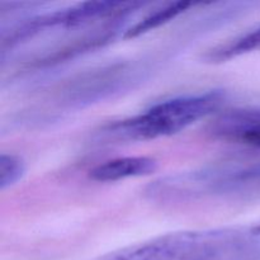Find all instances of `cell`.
<instances>
[{
	"mask_svg": "<svg viewBox=\"0 0 260 260\" xmlns=\"http://www.w3.org/2000/svg\"><path fill=\"white\" fill-rule=\"evenodd\" d=\"M157 169V161L149 156H123L107 160L89 170L94 182L108 183L129 178L146 177Z\"/></svg>",
	"mask_w": 260,
	"mask_h": 260,
	"instance_id": "cell-5",
	"label": "cell"
},
{
	"mask_svg": "<svg viewBox=\"0 0 260 260\" xmlns=\"http://www.w3.org/2000/svg\"><path fill=\"white\" fill-rule=\"evenodd\" d=\"M196 5L197 4L192 2H174L165 4L164 7L149 13L144 18L137 20L131 27H127L126 32L123 33V38L131 40V38H137L142 35H146L147 32H151V30L169 23L170 20L175 19L183 13L187 12L189 8L196 7Z\"/></svg>",
	"mask_w": 260,
	"mask_h": 260,
	"instance_id": "cell-7",
	"label": "cell"
},
{
	"mask_svg": "<svg viewBox=\"0 0 260 260\" xmlns=\"http://www.w3.org/2000/svg\"><path fill=\"white\" fill-rule=\"evenodd\" d=\"M251 230H253L254 233L256 234V235H259V236H260V223H259V225L254 226V228H251Z\"/></svg>",
	"mask_w": 260,
	"mask_h": 260,
	"instance_id": "cell-10",
	"label": "cell"
},
{
	"mask_svg": "<svg viewBox=\"0 0 260 260\" xmlns=\"http://www.w3.org/2000/svg\"><path fill=\"white\" fill-rule=\"evenodd\" d=\"M96 260H260V236L251 229L239 228L177 231Z\"/></svg>",
	"mask_w": 260,
	"mask_h": 260,
	"instance_id": "cell-1",
	"label": "cell"
},
{
	"mask_svg": "<svg viewBox=\"0 0 260 260\" xmlns=\"http://www.w3.org/2000/svg\"><path fill=\"white\" fill-rule=\"evenodd\" d=\"M225 99V91L216 89L164 99L135 116L106 124L98 137L107 142H136L172 136L215 113Z\"/></svg>",
	"mask_w": 260,
	"mask_h": 260,
	"instance_id": "cell-3",
	"label": "cell"
},
{
	"mask_svg": "<svg viewBox=\"0 0 260 260\" xmlns=\"http://www.w3.org/2000/svg\"><path fill=\"white\" fill-rule=\"evenodd\" d=\"M225 139L236 140V141H240L249 146L260 149V124L241 127V128L230 132Z\"/></svg>",
	"mask_w": 260,
	"mask_h": 260,
	"instance_id": "cell-9",
	"label": "cell"
},
{
	"mask_svg": "<svg viewBox=\"0 0 260 260\" xmlns=\"http://www.w3.org/2000/svg\"><path fill=\"white\" fill-rule=\"evenodd\" d=\"M149 61H117L79 74L56 91V106L62 109H83L131 90L151 74L152 62Z\"/></svg>",
	"mask_w": 260,
	"mask_h": 260,
	"instance_id": "cell-4",
	"label": "cell"
},
{
	"mask_svg": "<svg viewBox=\"0 0 260 260\" xmlns=\"http://www.w3.org/2000/svg\"><path fill=\"white\" fill-rule=\"evenodd\" d=\"M256 194H260V159L230 160L170 174L154 180L145 189V196L157 203Z\"/></svg>",
	"mask_w": 260,
	"mask_h": 260,
	"instance_id": "cell-2",
	"label": "cell"
},
{
	"mask_svg": "<svg viewBox=\"0 0 260 260\" xmlns=\"http://www.w3.org/2000/svg\"><path fill=\"white\" fill-rule=\"evenodd\" d=\"M25 174V162L14 154L0 155V189L5 190L17 184Z\"/></svg>",
	"mask_w": 260,
	"mask_h": 260,
	"instance_id": "cell-8",
	"label": "cell"
},
{
	"mask_svg": "<svg viewBox=\"0 0 260 260\" xmlns=\"http://www.w3.org/2000/svg\"><path fill=\"white\" fill-rule=\"evenodd\" d=\"M259 50L260 23L251 29L246 30L245 33H241V35L236 36L231 40H228L226 42L220 43V45L207 50V52L202 56V58L206 62L222 63L239 57V56Z\"/></svg>",
	"mask_w": 260,
	"mask_h": 260,
	"instance_id": "cell-6",
	"label": "cell"
}]
</instances>
